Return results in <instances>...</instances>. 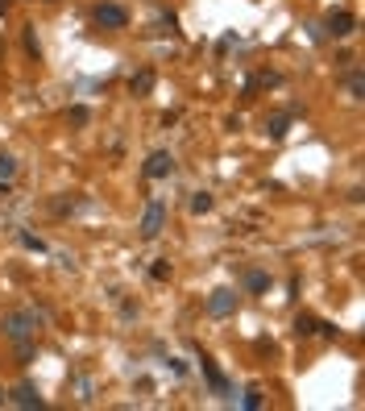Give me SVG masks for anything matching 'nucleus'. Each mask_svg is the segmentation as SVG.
<instances>
[{
    "label": "nucleus",
    "mask_w": 365,
    "mask_h": 411,
    "mask_svg": "<svg viewBox=\"0 0 365 411\" xmlns=\"http://www.w3.org/2000/svg\"><path fill=\"white\" fill-rule=\"evenodd\" d=\"M4 399H8V395H4V391H0V403H4Z\"/></svg>",
    "instance_id": "24"
},
{
    "label": "nucleus",
    "mask_w": 365,
    "mask_h": 411,
    "mask_svg": "<svg viewBox=\"0 0 365 411\" xmlns=\"http://www.w3.org/2000/svg\"><path fill=\"white\" fill-rule=\"evenodd\" d=\"M324 25H328V37H349V33L357 29V17H353V12H345V8H332Z\"/></svg>",
    "instance_id": "5"
},
{
    "label": "nucleus",
    "mask_w": 365,
    "mask_h": 411,
    "mask_svg": "<svg viewBox=\"0 0 365 411\" xmlns=\"http://www.w3.org/2000/svg\"><path fill=\"white\" fill-rule=\"evenodd\" d=\"M87 121H91V112H87V108H83V104H75V108H71V112H66V125H71V129H83V125H87Z\"/></svg>",
    "instance_id": "12"
},
{
    "label": "nucleus",
    "mask_w": 365,
    "mask_h": 411,
    "mask_svg": "<svg viewBox=\"0 0 365 411\" xmlns=\"http://www.w3.org/2000/svg\"><path fill=\"white\" fill-rule=\"evenodd\" d=\"M316 324H320L316 316H299L295 320V337H316Z\"/></svg>",
    "instance_id": "15"
},
{
    "label": "nucleus",
    "mask_w": 365,
    "mask_h": 411,
    "mask_svg": "<svg viewBox=\"0 0 365 411\" xmlns=\"http://www.w3.org/2000/svg\"><path fill=\"white\" fill-rule=\"evenodd\" d=\"M245 287H249L253 295H266V291H270V279H266L262 270H249V274H245Z\"/></svg>",
    "instance_id": "11"
},
{
    "label": "nucleus",
    "mask_w": 365,
    "mask_h": 411,
    "mask_svg": "<svg viewBox=\"0 0 365 411\" xmlns=\"http://www.w3.org/2000/svg\"><path fill=\"white\" fill-rule=\"evenodd\" d=\"M17 358H21L25 366L33 362V337H29V341H17Z\"/></svg>",
    "instance_id": "20"
},
{
    "label": "nucleus",
    "mask_w": 365,
    "mask_h": 411,
    "mask_svg": "<svg viewBox=\"0 0 365 411\" xmlns=\"http://www.w3.org/2000/svg\"><path fill=\"white\" fill-rule=\"evenodd\" d=\"M150 279H154V283H166V279H170V262H154V266H150Z\"/></svg>",
    "instance_id": "18"
},
{
    "label": "nucleus",
    "mask_w": 365,
    "mask_h": 411,
    "mask_svg": "<svg viewBox=\"0 0 365 411\" xmlns=\"http://www.w3.org/2000/svg\"><path fill=\"white\" fill-rule=\"evenodd\" d=\"M154 87H158V75H154L150 67H141V71L129 75V91H133V96H150Z\"/></svg>",
    "instance_id": "8"
},
{
    "label": "nucleus",
    "mask_w": 365,
    "mask_h": 411,
    "mask_svg": "<svg viewBox=\"0 0 365 411\" xmlns=\"http://www.w3.org/2000/svg\"><path fill=\"white\" fill-rule=\"evenodd\" d=\"M287 129H291V116H274V121L266 125V133H270L274 141H283V137H287Z\"/></svg>",
    "instance_id": "13"
},
{
    "label": "nucleus",
    "mask_w": 365,
    "mask_h": 411,
    "mask_svg": "<svg viewBox=\"0 0 365 411\" xmlns=\"http://www.w3.org/2000/svg\"><path fill=\"white\" fill-rule=\"evenodd\" d=\"M233 312H237V291H233V287H220V291L208 295V316L224 320V316H233Z\"/></svg>",
    "instance_id": "4"
},
{
    "label": "nucleus",
    "mask_w": 365,
    "mask_h": 411,
    "mask_svg": "<svg viewBox=\"0 0 365 411\" xmlns=\"http://www.w3.org/2000/svg\"><path fill=\"white\" fill-rule=\"evenodd\" d=\"M21 245H25V250H37V254H46V245H42L33 233H21Z\"/></svg>",
    "instance_id": "21"
},
{
    "label": "nucleus",
    "mask_w": 365,
    "mask_h": 411,
    "mask_svg": "<svg viewBox=\"0 0 365 411\" xmlns=\"http://www.w3.org/2000/svg\"><path fill=\"white\" fill-rule=\"evenodd\" d=\"M8 399L17 403V408H25V411H33V408H46V399L37 395V387H29V383H21V387H12L8 391Z\"/></svg>",
    "instance_id": "7"
},
{
    "label": "nucleus",
    "mask_w": 365,
    "mask_h": 411,
    "mask_svg": "<svg viewBox=\"0 0 365 411\" xmlns=\"http://www.w3.org/2000/svg\"><path fill=\"white\" fill-rule=\"evenodd\" d=\"M241 403H245V408H249V411H258V408H262V387H249Z\"/></svg>",
    "instance_id": "19"
},
{
    "label": "nucleus",
    "mask_w": 365,
    "mask_h": 411,
    "mask_svg": "<svg viewBox=\"0 0 365 411\" xmlns=\"http://www.w3.org/2000/svg\"><path fill=\"white\" fill-rule=\"evenodd\" d=\"M12 175H17V158H12V154H0V179L8 183Z\"/></svg>",
    "instance_id": "17"
},
{
    "label": "nucleus",
    "mask_w": 365,
    "mask_h": 411,
    "mask_svg": "<svg viewBox=\"0 0 365 411\" xmlns=\"http://www.w3.org/2000/svg\"><path fill=\"white\" fill-rule=\"evenodd\" d=\"M12 8V0H0V12H8Z\"/></svg>",
    "instance_id": "22"
},
{
    "label": "nucleus",
    "mask_w": 365,
    "mask_h": 411,
    "mask_svg": "<svg viewBox=\"0 0 365 411\" xmlns=\"http://www.w3.org/2000/svg\"><path fill=\"white\" fill-rule=\"evenodd\" d=\"M199 366H204V378H208V387H212L216 395H229V383H224V374L216 370V362H212V358H199Z\"/></svg>",
    "instance_id": "9"
},
{
    "label": "nucleus",
    "mask_w": 365,
    "mask_h": 411,
    "mask_svg": "<svg viewBox=\"0 0 365 411\" xmlns=\"http://www.w3.org/2000/svg\"><path fill=\"white\" fill-rule=\"evenodd\" d=\"M345 87H349V96H353V100H362V96H365V79H362V71H353V75L345 79Z\"/></svg>",
    "instance_id": "16"
},
{
    "label": "nucleus",
    "mask_w": 365,
    "mask_h": 411,
    "mask_svg": "<svg viewBox=\"0 0 365 411\" xmlns=\"http://www.w3.org/2000/svg\"><path fill=\"white\" fill-rule=\"evenodd\" d=\"M141 170H145V179H166V175L175 170V158H170L166 150H154V154L145 158V166H141Z\"/></svg>",
    "instance_id": "6"
},
{
    "label": "nucleus",
    "mask_w": 365,
    "mask_h": 411,
    "mask_svg": "<svg viewBox=\"0 0 365 411\" xmlns=\"http://www.w3.org/2000/svg\"><path fill=\"white\" fill-rule=\"evenodd\" d=\"M162 225H166V204H162V200H150V204H145V212H141V225H137V229H141V237H145V241H154V237L162 233Z\"/></svg>",
    "instance_id": "2"
},
{
    "label": "nucleus",
    "mask_w": 365,
    "mask_h": 411,
    "mask_svg": "<svg viewBox=\"0 0 365 411\" xmlns=\"http://www.w3.org/2000/svg\"><path fill=\"white\" fill-rule=\"evenodd\" d=\"M191 212H195V216L212 212V195H208V191H195V195H191Z\"/></svg>",
    "instance_id": "14"
},
{
    "label": "nucleus",
    "mask_w": 365,
    "mask_h": 411,
    "mask_svg": "<svg viewBox=\"0 0 365 411\" xmlns=\"http://www.w3.org/2000/svg\"><path fill=\"white\" fill-rule=\"evenodd\" d=\"M37 333V312H8L4 316V337L8 341H29Z\"/></svg>",
    "instance_id": "1"
},
{
    "label": "nucleus",
    "mask_w": 365,
    "mask_h": 411,
    "mask_svg": "<svg viewBox=\"0 0 365 411\" xmlns=\"http://www.w3.org/2000/svg\"><path fill=\"white\" fill-rule=\"evenodd\" d=\"M0 58H4V42H0Z\"/></svg>",
    "instance_id": "23"
},
{
    "label": "nucleus",
    "mask_w": 365,
    "mask_h": 411,
    "mask_svg": "<svg viewBox=\"0 0 365 411\" xmlns=\"http://www.w3.org/2000/svg\"><path fill=\"white\" fill-rule=\"evenodd\" d=\"M96 25H104V29H125L129 25V8L125 4H112V0H104V4H96Z\"/></svg>",
    "instance_id": "3"
},
{
    "label": "nucleus",
    "mask_w": 365,
    "mask_h": 411,
    "mask_svg": "<svg viewBox=\"0 0 365 411\" xmlns=\"http://www.w3.org/2000/svg\"><path fill=\"white\" fill-rule=\"evenodd\" d=\"M21 42H25V54H29V58H42V42H37L33 25H25V29H21Z\"/></svg>",
    "instance_id": "10"
}]
</instances>
